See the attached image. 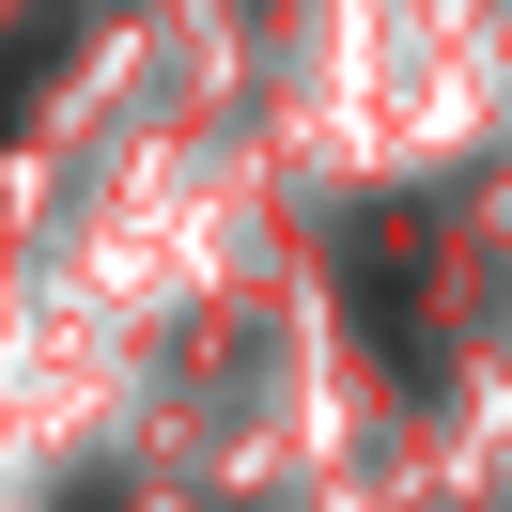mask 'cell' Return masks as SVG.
I'll return each instance as SVG.
<instances>
[{"instance_id":"cell-1","label":"cell","mask_w":512,"mask_h":512,"mask_svg":"<svg viewBox=\"0 0 512 512\" xmlns=\"http://www.w3.org/2000/svg\"><path fill=\"white\" fill-rule=\"evenodd\" d=\"M342 295H357V326L388 342V373H435V326H419V233L404 218H373L342 249Z\"/></svg>"}]
</instances>
